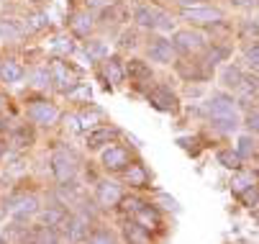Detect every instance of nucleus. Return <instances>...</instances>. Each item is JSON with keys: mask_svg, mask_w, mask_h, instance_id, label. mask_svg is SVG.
Here are the masks:
<instances>
[{"mask_svg": "<svg viewBox=\"0 0 259 244\" xmlns=\"http://www.w3.org/2000/svg\"><path fill=\"white\" fill-rule=\"evenodd\" d=\"M0 80L8 83V85L23 80V67L16 64V62H3V64H0Z\"/></svg>", "mask_w": 259, "mask_h": 244, "instance_id": "6ab92c4d", "label": "nucleus"}, {"mask_svg": "<svg viewBox=\"0 0 259 244\" xmlns=\"http://www.w3.org/2000/svg\"><path fill=\"white\" fill-rule=\"evenodd\" d=\"M41 219H44V226H49V229H54V231H62V234H67V236H69L72 216L64 211L62 206H49L47 211L41 214Z\"/></svg>", "mask_w": 259, "mask_h": 244, "instance_id": "6e6552de", "label": "nucleus"}, {"mask_svg": "<svg viewBox=\"0 0 259 244\" xmlns=\"http://www.w3.org/2000/svg\"><path fill=\"white\" fill-rule=\"evenodd\" d=\"M121 198H123V193H121V188H118L116 183L103 180V183L98 185V200H100V206L113 208V206H118V203H121Z\"/></svg>", "mask_w": 259, "mask_h": 244, "instance_id": "4468645a", "label": "nucleus"}, {"mask_svg": "<svg viewBox=\"0 0 259 244\" xmlns=\"http://www.w3.org/2000/svg\"><path fill=\"white\" fill-rule=\"evenodd\" d=\"M123 180L131 188H146V185H149V175H146V170L141 165H128L123 170Z\"/></svg>", "mask_w": 259, "mask_h": 244, "instance_id": "f3484780", "label": "nucleus"}, {"mask_svg": "<svg viewBox=\"0 0 259 244\" xmlns=\"http://www.w3.org/2000/svg\"><path fill=\"white\" fill-rule=\"evenodd\" d=\"M0 157H3V144H0Z\"/></svg>", "mask_w": 259, "mask_h": 244, "instance_id": "37998d69", "label": "nucleus"}, {"mask_svg": "<svg viewBox=\"0 0 259 244\" xmlns=\"http://www.w3.org/2000/svg\"><path fill=\"white\" fill-rule=\"evenodd\" d=\"M128 165H131V157L123 147H108L103 152V167L110 172H123Z\"/></svg>", "mask_w": 259, "mask_h": 244, "instance_id": "9b49d317", "label": "nucleus"}, {"mask_svg": "<svg viewBox=\"0 0 259 244\" xmlns=\"http://www.w3.org/2000/svg\"><path fill=\"white\" fill-rule=\"evenodd\" d=\"M159 200H162L167 208H175V211H177V200H175V198H169V195H164V193H162V195H159Z\"/></svg>", "mask_w": 259, "mask_h": 244, "instance_id": "58836bf2", "label": "nucleus"}, {"mask_svg": "<svg viewBox=\"0 0 259 244\" xmlns=\"http://www.w3.org/2000/svg\"><path fill=\"white\" fill-rule=\"evenodd\" d=\"M134 219H136V224H139V226H144L149 234H152V231H157V229L162 226V219H159V214H157V208H154V206H146V203H144V206L139 208V211L134 214Z\"/></svg>", "mask_w": 259, "mask_h": 244, "instance_id": "ddd939ff", "label": "nucleus"}, {"mask_svg": "<svg viewBox=\"0 0 259 244\" xmlns=\"http://www.w3.org/2000/svg\"><path fill=\"white\" fill-rule=\"evenodd\" d=\"M246 126L259 134V113H249V116H246Z\"/></svg>", "mask_w": 259, "mask_h": 244, "instance_id": "4c0bfd02", "label": "nucleus"}, {"mask_svg": "<svg viewBox=\"0 0 259 244\" xmlns=\"http://www.w3.org/2000/svg\"><path fill=\"white\" fill-rule=\"evenodd\" d=\"M134 21L144 28H154V31H169L175 26L172 16L164 13L162 8H157V6H139L134 11Z\"/></svg>", "mask_w": 259, "mask_h": 244, "instance_id": "7ed1b4c3", "label": "nucleus"}, {"mask_svg": "<svg viewBox=\"0 0 259 244\" xmlns=\"http://www.w3.org/2000/svg\"><path fill=\"white\" fill-rule=\"evenodd\" d=\"M215 159H218V165H224L226 170H234L236 172V170H241V159L244 157L239 152H234V149H224V152H218Z\"/></svg>", "mask_w": 259, "mask_h": 244, "instance_id": "412c9836", "label": "nucleus"}, {"mask_svg": "<svg viewBox=\"0 0 259 244\" xmlns=\"http://www.w3.org/2000/svg\"><path fill=\"white\" fill-rule=\"evenodd\" d=\"M149 57H152L154 62H162V64L172 62V57H175V47H172V42H164V39L152 42V44H149Z\"/></svg>", "mask_w": 259, "mask_h": 244, "instance_id": "dca6fc26", "label": "nucleus"}, {"mask_svg": "<svg viewBox=\"0 0 259 244\" xmlns=\"http://www.w3.org/2000/svg\"><path fill=\"white\" fill-rule=\"evenodd\" d=\"M31 83H33L36 88H49V85H52L49 67H47V69H33V72H31Z\"/></svg>", "mask_w": 259, "mask_h": 244, "instance_id": "bb28decb", "label": "nucleus"}, {"mask_svg": "<svg viewBox=\"0 0 259 244\" xmlns=\"http://www.w3.org/2000/svg\"><path fill=\"white\" fill-rule=\"evenodd\" d=\"M149 103H152L157 111H164V113L177 111V95L172 90H164V88H154L149 93Z\"/></svg>", "mask_w": 259, "mask_h": 244, "instance_id": "f8f14e48", "label": "nucleus"}, {"mask_svg": "<svg viewBox=\"0 0 259 244\" xmlns=\"http://www.w3.org/2000/svg\"><path fill=\"white\" fill-rule=\"evenodd\" d=\"M205 111H208L210 121H213L221 131H234V129L241 124L236 103H234L231 98H226V95H221V93L213 95V98L205 103Z\"/></svg>", "mask_w": 259, "mask_h": 244, "instance_id": "f257e3e1", "label": "nucleus"}, {"mask_svg": "<svg viewBox=\"0 0 259 244\" xmlns=\"http://www.w3.org/2000/svg\"><path fill=\"white\" fill-rule=\"evenodd\" d=\"M182 18L190 21V23L208 26V23H221V21H224V13H221L218 8H200V6H193V8H182Z\"/></svg>", "mask_w": 259, "mask_h": 244, "instance_id": "1a4fd4ad", "label": "nucleus"}, {"mask_svg": "<svg viewBox=\"0 0 259 244\" xmlns=\"http://www.w3.org/2000/svg\"><path fill=\"white\" fill-rule=\"evenodd\" d=\"M254 149H256V142H254L251 136H241V139H239V154H241V157L254 154Z\"/></svg>", "mask_w": 259, "mask_h": 244, "instance_id": "72a5a7b5", "label": "nucleus"}, {"mask_svg": "<svg viewBox=\"0 0 259 244\" xmlns=\"http://www.w3.org/2000/svg\"><path fill=\"white\" fill-rule=\"evenodd\" d=\"M31 139H33V136H31V131L23 126V129H18V131L13 134V147H16V149H23V147H28V144H31Z\"/></svg>", "mask_w": 259, "mask_h": 244, "instance_id": "7c9ffc66", "label": "nucleus"}, {"mask_svg": "<svg viewBox=\"0 0 259 244\" xmlns=\"http://www.w3.org/2000/svg\"><path fill=\"white\" fill-rule=\"evenodd\" d=\"M98 118H100V113L98 111H88V113H82L77 121H80V129H85V131H93V129H98Z\"/></svg>", "mask_w": 259, "mask_h": 244, "instance_id": "2f4dec72", "label": "nucleus"}, {"mask_svg": "<svg viewBox=\"0 0 259 244\" xmlns=\"http://www.w3.org/2000/svg\"><path fill=\"white\" fill-rule=\"evenodd\" d=\"M116 129H93L88 131V149H100L105 144H110L116 139Z\"/></svg>", "mask_w": 259, "mask_h": 244, "instance_id": "2eb2a0df", "label": "nucleus"}, {"mask_svg": "<svg viewBox=\"0 0 259 244\" xmlns=\"http://www.w3.org/2000/svg\"><path fill=\"white\" fill-rule=\"evenodd\" d=\"M126 72L131 75L134 83H146V80H152V69L146 67V62H141V59H131V62L126 64Z\"/></svg>", "mask_w": 259, "mask_h": 244, "instance_id": "a211bd4d", "label": "nucleus"}, {"mask_svg": "<svg viewBox=\"0 0 259 244\" xmlns=\"http://www.w3.org/2000/svg\"><path fill=\"white\" fill-rule=\"evenodd\" d=\"M36 211H39V200H36L33 195H13L8 200V214L16 219V221H26L28 216H33Z\"/></svg>", "mask_w": 259, "mask_h": 244, "instance_id": "423d86ee", "label": "nucleus"}, {"mask_svg": "<svg viewBox=\"0 0 259 244\" xmlns=\"http://www.w3.org/2000/svg\"><path fill=\"white\" fill-rule=\"evenodd\" d=\"M49 26V16L47 13H33L28 16V23H26V31H41Z\"/></svg>", "mask_w": 259, "mask_h": 244, "instance_id": "cd10ccee", "label": "nucleus"}, {"mask_svg": "<svg viewBox=\"0 0 259 244\" xmlns=\"http://www.w3.org/2000/svg\"><path fill=\"white\" fill-rule=\"evenodd\" d=\"M67 95H69L72 100H90V98H93V90H90V85H85V83H77V85L72 88Z\"/></svg>", "mask_w": 259, "mask_h": 244, "instance_id": "c85d7f7f", "label": "nucleus"}, {"mask_svg": "<svg viewBox=\"0 0 259 244\" xmlns=\"http://www.w3.org/2000/svg\"><path fill=\"white\" fill-rule=\"evenodd\" d=\"M0 36L8 39V42H18L23 36V28L16 21H3V23H0Z\"/></svg>", "mask_w": 259, "mask_h": 244, "instance_id": "393cba45", "label": "nucleus"}, {"mask_svg": "<svg viewBox=\"0 0 259 244\" xmlns=\"http://www.w3.org/2000/svg\"><path fill=\"white\" fill-rule=\"evenodd\" d=\"M126 239L131 244H149V231H146L144 226H139V224H128L126 226Z\"/></svg>", "mask_w": 259, "mask_h": 244, "instance_id": "b1692460", "label": "nucleus"}, {"mask_svg": "<svg viewBox=\"0 0 259 244\" xmlns=\"http://www.w3.org/2000/svg\"><path fill=\"white\" fill-rule=\"evenodd\" d=\"M221 83H224L229 90H234L236 95H249V93H254L256 88H259V77L254 75H246L241 67H234V64H229L224 72H221Z\"/></svg>", "mask_w": 259, "mask_h": 244, "instance_id": "f03ea898", "label": "nucleus"}, {"mask_svg": "<svg viewBox=\"0 0 259 244\" xmlns=\"http://www.w3.org/2000/svg\"><path fill=\"white\" fill-rule=\"evenodd\" d=\"M254 219H256V221H259V208H256V211H254Z\"/></svg>", "mask_w": 259, "mask_h": 244, "instance_id": "a19ab883", "label": "nucleus"}, {"mask_svg": "<svg viewBox=\"0 0 259 244\" xmlns=\"http://www.w3.org/2000/svg\"><path fill=\"white\" fill-rule=\"evenodd\" d=\"M0 131H3V121H0Z\"/></svg>", "mask_w": 259, "mask_h": 244, "instance_id": "c03bdc74", "label": "nucleus"}, {"mask_svg": "<svg viewBox=\"0 0 259 244\" xmlns=\"http://www.w3.org/2000/svg\"><path fill=\"white\" fill-rule=\"evenodd\" d=\"M72 28H75V33H80V36H88L93 31V16L90 13H75L72 16Z\"/></svg>", "mask_w": 259, "mask_h": 244, "instance_id": "5701e85b", "label": "nucleus"}, {"mask_svg": "<svg viewBox=\"0 0 259 244\" xmlns=\"http://www.w3.org/2000/svg\"><path fill=\"white\" fill-rule=\"evenodd\" d=\"M239 198H241V203H244V206H254V203H259V188H256V185H251V188H246Z\"/></svg>", "mask_w": 259, "mask_h": 244, "instance_id": "f704fd0d", "label": "nucleus"}, {"mask_svg": "<svg viewBox=\"0 0 259 244\" xmlns=\"http://www.w3.org/2000/svg\"><path fill=\"white\" fill-rule=\"evenodd\" d=\"M0 244H6V239H3V234H0Z\"/></svg>", "mask_w": 259, "mask_h": 244, "instance_id": "79ce46f5", "label": "nucleus"}, {"mask_svg": "<svg viewBox=\"0 0 259 244\" xmlns=\"http://www.w3.org/2000/svg\"><path fill=\"white\" fill-rule=\"evenodd\" d=\"M52 172H54L57 183H62V185L69 183L72 178H75V172H77L75 157L67 154V152H54V154H52Z\"/></svg>", "mask_w": 259, "mask_h": 244, "instance_id": "39448f33", "label": "nucleus"}, {"mask_svg": "<svg viewBox=\"0 0 259 244\" xmlns=\"http://www.w3.org/2000/svg\"><path fill=\"white\" fill-rule=\"evenodd\" d=\"M121 203H123V206H121V208H123V211H131V214H136V211H139V208L144 206V203H141L139 198H121Z\"/></svg>", "mask_w": 259, "mask_h": 244, "instance_id": "c9c22d12", "label": "nucleus"}, {"mask_svg": "<svg viewBox=\"0 0 259 244\" xmlns=\"http://www.w3.org/2000/svg\"><path fill=\"white\" fill-rule=\"evenodd\" d=\"M88 244H116V236L110 234L108 229H100V231L88 236Z\"/></svg>", "mask_w": 259, "mask_h": 244, "instance_id": "c756f323", "label": "nucleus"}, {"mask_svg": "<svg viewBox=\"0 0 259 244\" xmlns=\"http://www.w3.org/2000/svg\"><path fill=\"white\" fill-rule=\"evenodd\" d=\"M28 118L33 124H39V126H54L62 118V113H59V108L54 106V103L36 100V103H31V106H28Z\"/></svg>", "mask_w": 259, "mask_h": 244, "instance_id": "20e7f679", "label": "nucleus"}, {"mask_svg": "<svg viewBox=\"0 0 259 244\" xmlns=\"http://www.w3.org/2000/svg\"><path fill=\"white\" fill-rule=\"evenodd\" d=\"M88 54H90V59H95V57H105V47L98 44V42H90V44H88Z\"/></svg>", "mask_w": 259, "mask_h": 244, "instance_id": "e433bc0d", "label": "nucleus"}, {"mask_svg": "<svg viewBox=\"0 0 259 244\" xmlns=\"http://www.w3.org/2000/svg\"><path fill=\"white\" fill-rule=\"evenodd\" d=\"M121 44H123V47H128V44L134 47V33H123V42H121Z\"/></svg>", "mask_w": 259, "mask_h": 244, "instance_id": "ea45409f", "label": "nucleus"}, {"mask_svg": "<svg viewBox=\"0 0 259 244\" xmlns=\"http://www.w3.org/2000/svg\"><path fill=\"white\" fill-rule=\"evenodd\" d=\"M52 49H54V52H67V54H72V52H75V44H72V39H67V36H57V39L52 42Z\"/></svg>", "mask_w": 259, "mask_h": 244, "instance_id": "473e14b6", "label": "nucleus"}, {"mask_svg": "<svg viewBox=\"0 0 259 244\" xmlns=\"http://www.w3.org/2000/svg\"><path fill=\"white\" fill-rule=\"evenodd\" d=\"M103 75H105L108 83H113V85L123 83V67H121V62L118 59H105L103 62Z\"/></svg>", "mask_w": 259, "mask_h": 244, "instance_id": "aec40b11", "label": "nucleus"}, {"mask_svg": "<svg viewBox=\"0 0 259 244\" xmlns=\"http://www.w3.org/2000/svg\"><path fill=\"white\" fill-rule=\"evenodd\" d=\"M33 241L36 244H59L57 241V231L49 226H36L33 229Z\"/></svg>", "mask_w": 259, "mask_h": 244, "instance_id": "a878e982", "label": "nucleus"}, {"mask_svg": "<svg viewBox=\"0 0 259 244\" xmlns=\"http://www.w3.org/2000/svg\"><path fill=\"white\" fill-rule=\"evenodd\" d=\"M49 72H52V83H57V88H59L62 93H69L72 88L77 85V83H75V75L69 72V67H67L62 59H52Z\"/></svg>", "mask_w": 259, "mask_h": 244, "instance_id": "9d476101", "label": "nucleus"}, {"mask_svg": "<svg viewBox=\"0 0 259 244\" xmlns=\"http://www.w3.org/2000/svg\"><path fill=\"white\" fill-rule=\"evenodd\" d=\"M251 185H256V180H254V175L251 172H239L236 170V175H234V180H231V190L236 193V195H241L246 188H251Z\"/></svg>", "mask_w": 259, "mask_h": 244, "instance_id": "4be33fe9", "label": "nucleus"}, {"mask_svg": "<svg viewBox=\"0 0 259 244\" xmlns=\"http://www.w3.org/2000/svg\"><path fill=\"white\" fill-rule=\"evenodd\" d=\"M172 47L185 52V54H190V52H200L205 47V39H203V33H198L193 28H185V31H175Z\"/></svg>", "mask_w": 259, "mask_h": 244, "instance_id": "0eeeda50", "label": "nucleus"}]
</instances>
